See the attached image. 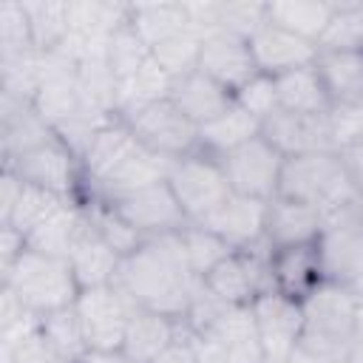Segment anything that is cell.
<instances>
[{"label": "cell", "mask_w": 363, "mask_h": 363, "mask_svg": "<svg viewBox=\"0 0 363 363\" xmlns=\"http://www.w3.org/2000/svg\"><path fill=\"white\" fill-rule=\"evenodd\" d=\"M113 284L139 309H150L182 323L201 278H196L187 264L182 233H162L145 238L139 250L122 258Z\"/></svg>", "instance_id": "1"}, {"label": "cell", "mask_w": 363, "mask_h": 363, "mask_svg": "<svg viewBox=\"0 0 363 363\" xmlns=\"http://www.w3.org/2000/svg\"><path fill=\"white\" fill-rule=\"evenodd\" d=\"M278 196L303 201L315 207L323 218H329L354 207L360 199V187L352 182L335 150H320L284 162Z\"/></svg>", "instance_id": "2"}, {"label": "cell", "mask_w": 363, "mask_h": 363, "mask_svg": "<svg viewBox=\"0 0 363 363\" xmlns=\"http://www.w3.org/2000/svg\"><path fill=\"white\" fill-rule=\"evenodd\" d=\"M0 284L9 286L40 318L48 312L74 306L82 292L68 258L43 255L31 247H26L17 264L6 275H0Z\"/></svg>", "instance_id": "3"}, {"label": "cell", "mask_w": 363, "mask_h": 363, "mask_svg": "<svg viewBox=\"0 0 363 363\" xmlns=\"http://www.w3.org/2000/svg\"><path fill=\"white\" fill-rule=\"evenodd\" d=\"M167 184H170L184 218L193 224H201L204 218H210L233 193L221 162L204 150L176 159L170 164Z\"/></svg>", "instance_id": "4"}, {"label": "cell", "mask_w": 363, "mask_h": 363, "mask_svg": "<svg viewBox=\"0 0 363 363\" xmlns=\"http://www.w3.org/2000/svg\"><path fill=\"white\" fill-rule=\"evenodd\" d=\"M88 349L94 352H113L122 349L130 315L139 309L116 284L108 286H94V289H82L77 303H74Z\"/></svg>", "instance_id": "5"}, {"label": "cell", "mask_w": 363, "mask_h": 363, "mask_svg": "<svg viewBox=\"0 0 363 363\" xmlns=\"http://www.w3.org/2000/svg\"><path fill=\"white\" fill-rule=\"evenodd\" d=\"M255 335L267 363H289L295 346L303 335V306L298 298L284 295L278 289L261 292L252 303Z\"/></svg>", "instance_id": "6"}, {"label": "cell", "mask_w": 363, "mask_h": 363, "mask_svg": "<svg viewBox=\"0 0 363 363\" xmlns=\"http://www.w3.org/2000/svg\"><path fill=\"white\" fill-rule=\"evenodd\" d=\"M128 128L133 130L136 142L164 159H182L199 150V128L170 102H153L130 116H125Z\"/></svg>", "instance_id": "7"}, {"label": "cell", "mask_w": 363, "mask_h": 363, "mask_svg": "<svg viewBox=\"0 0 363 363\" xmlns=\"http://www.w3.org/2000/svg\"><path fill=\"white\" fill-rule=\"evenodd\" d=\"M201 284L230 306H250L261 292L272 289L269 247L261 244V247L238 250L227 255L213 272L201 278Z\"/></svg>", "instance_id": "8"}, {"label": "cell", "mask_w": 363, "mask_h": 363, "mask_svg": "<svg viewBox=\"0 0 363 363\" xmlns=\"http://www.w3.org/2000/svg\"><path fill=\"white\" fill-rule=\"evenodd\" d=\"M224 167V176L230 182V190L238 196L261 199L269 201L278 196L281 187V170H284V156L264 139L255 136L247 145L235 147L233 153L218 159Z\"/></svg>", "instance_id": "9"}, {"label": "cell", "mask_w": 363, "mask_h": 363, "mask_svg": "<svg viewBox=\"0 0 363 363\" xmlns=\"http://www.w3.org/2000/svg\"><path fill=\"white\" fill-rule=\"evenodd\" d=\"M6 167L14 170L26 184H34L68 199L82 196V184H85L82 162L60 136L34 147L31 153L20 156L14 164H6Z\"/></svg>", "instance_id": "10"}, {"label": "cell", "mask_w": 363, "mask_h": 363, "mask_svg": "<svg viewBox=\"0 0 363 363\" xmlns=\"http://www.w3.org/2000/svg\"><path fill=\"white\" fill-rule=\"evenodd\" d=\"M301 306H303V335L332 343H352L357 295L349 286L323 281L301 301Z\"/></svg>", "instance_id": "11"}, {"label": "cell", "mask_w": 363, "mask_h": 363, "mask_svg": "<svg viewBox=\"0 0 363 363\" xmlns=\"http://www.w3.org/2000/svg\"><path fill=\"white\" fill-rule=\"evenodd\" d=\"M105 204V201H102ZM133 230H139L145 238L162 235V233H179L187 218L170 190L167 182L150 184L145 190H136L130 196H122L116 201H108Z\"/></svg>", "instance_id": "12"}, {"label": "cell", "mask_w": 363, "mask_h": 363, "mask_svg": "<svg viewBox=\"0 0 363 363\" xmlns=\"http://www.w3.org/2000/svg\"><path fill=\"white\" fill-rule=\"evenodd\" d=\"M199 71L224 85L227 91H238L247 85L258 71L255 57L250 51V40H241L235 34H227L221 28L204 34L201 40V57H199Z\"/></svg>", "instance_id": "13"}, {"label": "cell", "mask_w": 363, "mask_h": 363, "mask_svg": "<svg viewBox=\"0 0 363 363\" xmlns=\"http://www.w3.org/2000/svg\"><path fill=\"white\" fill-rule=\"evenodd\" d=\"M57 139V130L43 119L34 102L0 94V159L3 167L14 164L34 147Z\"/></svg>", "instance_id": "14"}, {"label": "cell", "mask_w": 363, "mask_h": 363, "mask_svg": "<svg viewBox=\"0 0 363 363\" xmlns=\"http://www.w3.org/2000/svg\"><path fill=\"white\" fill-rule=\"evenodd\" d=\"M77 62L62 57L60 51L43 54V74L40 88L34 94V108L43 113V119L57 130L77 108H79V85H77Z\"/></svg>", "instance_id": "15"}, {"label": "cell", "mask_w": 363, "mask_h": 363, "mask_svg": "<svg viewBox=\"0 0 363 363\" xmlns=\"http://www.w3.org/2000/svg\"><path fill=\"white\" fill-rule=\"evenodd\" d=\"M261 136L284 156H303V153H320V150H335L329 139V125L326 113L320 116H303V113H289L278 111L261 125Z\"/></svg>", "instance_id": "16"}, {"label": "cell", "mask_w": 363, "mask_h": 363, "mask_svg": "<svg viewBox=\"0 0 363 363\" xmlns=\"http://www.w3.org/2000/svg\"><path fill=\"white\" fill-rule=\"evenodd\" d=\"M250 51L255 57L258 71L267 74V77H281V74H289L295 68L312 65L318 60V45L315 43L272 26L269 20H267V26H261L250 37Z\"/></svg>", "instance_id": "17"}, {"label": "cell", "mask_w": 363, "mask_h": 363, "mask_svg": "<svg viewBox=\"0 0 363 363\" xmlns=\"http://www.w3.org/2000/svg\"><path fill=\"white\" fill-rule=\"evenodd\" d=\"M267 204L269 201L230 193V199L201 224L210 227L213 233H218L233 250H252V247L264 244Z\"/></svg>", "instance_id": "18"}, {"label": "cell", "mask_w": 363, "mask_h": 363, "mask_svg": "<svg viewBox=\"0 0 363 363\" xmlns=\"http://www.w3.org/2000/svg\"><path fill=\"white\" fill-rule=\"evenodd\" d=\"M142 145L136 142L133 130L128 128V122H122L119 116L111 119L94 139V145L85 150L82 156V196L96 190L102 182H108Z\"/></svg>", "instance_id": "19"}, {"label": "cell", "mask_w": 363, "mask_h": 363, "mask_svg": "<svg viewBox=\"0 0 363 363\" xmlns=\"http://www.w3.org/2000/svg\"><path fill=\"white\" fill-rule=\"evenodd\" d=\"M323 230V216L295 199L275 196L267 204V230L264 244L269 250L298 247V244H315Z\"/></svg>", "instance_id": "20"}, {"label": "cell", "mask_w": 363, "mask_h": 363, "mask_svg": "<svg viewBox=\"0 0 363 363\" xmlns=\"http://www.w3.org/2000/svg\"><path fill=\"white\" fill-rule=\"evenodd\" d=\"M269 275H272V289L303 301L318 284L326 281L318 241L284 247V250H269Z\"/></svg>", "instance_id": "21"}, {"label": "cell", "mask_w": 363, "mask_h": 363, "mask_svg": "<svg viewBox=\"0 0 363 363\" xmlns=\"http://www.w3.org/2000/svg\"><path fill=\"white\" fill-rule=\"evenodd\" d=\"M91 227V213H88V201L71 199L68 204H62L48 221H43L28 238L26 244L43 255H54V258H68L71 250L77 247V241L85 235V230Z\"/></svg>", "instance_id": "22"}, {"label": "cell", "mask_w": 363, "mask_h": 363, "mask_svg": "<svg viewBox=\"0 0 363 363\" xmlns=\"http://www.w3.org/2000/svg\"><path fill=\"white\" fill-rule=\"evenodd\" d=\"M170 102L196 128H201V125H207L210 119H216L221 111H227L233 105V91H227L224 85H218L216 79H210L207 74H201L196 68L193 74L173 79Z\"/></svg>", "instance_id": "23"}, {"label": "cell", "mask_w": 363, "mask_h": 363, "mask_svg": "<svg viewBox=\"0 0 363 363\" xmlns=\"http://www.w3.org/2000/svg\"><path fill=\"white\" fill-rule=\"evenodd\" d=\"M182 335V323L150 312V309H136L130 315L125 340H122V352L133 360V363H153L167 346H173Z\"/></svg>", "instance_id": "24"}, {"label": "cell", "mask_w": 363, "mask_h": 363, "mask_svg": "<svg viewBox=\"0 0 363 363\" xmlns=\"http://www.w3.org/2000/svg\"><path fill=\"white\" fill-rule=\"evenodd\" d=\"M91 213V210H88ZM68 264L77 275L79 289H94V286H108L116 281L122 255L94 230V224L85 230V235L77 241V247L68 255Z\"/></svg>", "instance_id": "25"}, {"label": "cell", "mask_w": 363, "mask_h": 363, "mask_svg": "<svg viewBox=\"0 0 363 363\" xmlns=\"http://www.w3.org/2000/svg\"><path fill=\"white\" fill-rule=\"evenodd\" d=\"M255 136H261V122L255 116H250L233 99V105L227 111H221L216 119H210L207 125L199 128V150L221 159Z\"/></svg>", "instance_id": "26"}, {"label": "cell", "mask_w": 363, "mask_h": 363, "mask_svg": "<svg viewBox=\"0 0 363 363\" xmlns=\"http://www.w3.org/2000/svg\"><path fill=\"white\" fill-rule=\"evenodd\" d=\"M275 88H278L281 111L303 113V116H320V113H329V108H332V99L320 82L315 62L275 77Z\"/></svg>", "instance_id": "27"}, {"label": "cell", "mask_w": 363, "mask_h": 363, "mask_svg": "<svg viewBox=\"0 0 363 363\" xmlns=\"http://www.w3.org/2000/svg\"><path fill=\"white\" fill-rule=\"evenodd\" d=\"M170 88H173V79L150 54V60L133 77H128L116 85V116L125 119L153 102L170 99Z\"/></svg>", "instance_id": "28"}, {"label": "cell", "mask_w": 363, "mask_h": 363, "mask_svg": "<svg viewBox=\"0 0 363 363\" xmlns=\"http://www.w3.org/2000/svg\"><path fill=\"white\" fill-rule=\"evenodd\" d=\"M315 68L320 74V82L332 105L363 99V54L318 51Z\"/></svg>", "instance_id": "29"}, {"label": "cell", "mask_w": 363, "mask_h": 363, "mask_svg": "<svg viewBox=\"0 0 363 363\" xmlns=\"http://www.w3.org/2000/svg\"><path fill=\"white\" fill-rule=\"evenodd\" d=\"M332 17V3L320 0H272L267 3V20L284 31H292L318 45Z\"/></svg>", "instance_id": "30"}, {"label": "cell", "mask_w": 363, "mask_h": 363, "mask_svg": "<svg viewBox=\"0 0 363 363\" xmlns=\"http://www.w3.org/2000/svg\"><path fill=\"white\" fill-rule=\"evenodd\" d=\"M34 48L37 51H54L68 37L71 28V0H23Z\"/></svg>", "instance_id": "31"}, {"label": "cell", "mask_w": 363, "mask_h": 363, "mask_svg": "<svg viewBox=\"0 0 363 363\" xmlns=\"http://www.w3.org/2000/svg\"><path fill=\"white\" fill-rule=\"evenodd\" d=\"M130 26L150 48L190 28L184 3H130Z\"/></svg>", "instance_id": "32"}, {"label": "cell", "mask_w": 363, "mask_h": 363, "mask_svg": "<svg viewBox=\"0 0 363 363\" xmlns=\"http://www.w3.org/2000/svg\"><path fill=\"white\" fill-rule=\"evenodd\" d=\"M318 51L363 54V3H332V17L323 37L318 40Z\"/></svg>", "instance_id": "33"}, {"label": "cell", "mask_w": 363, "mask_h": 363, "mask_svg": "<svg viewBox=\"0 0 363 363\" xmlns=\"http://www.w3.org/2000/svg\"><path fill=\"white\" fill-rule=\"evenodd\" d=\"M68 201H71L68 196H60V193H51V190H43V187H34V184L23 182V190H20V199H17L14 210H11V216L6 221H0V224H11L20 235L28 238L43 221H48Z\"/></svg>", "instance_id": "34"}, {"label": "cell", "mask_w": 363, "mask_h": 363, "mask_svg": "<svg viewBox=\"0 0 363 363\" xmlns=\"http://www.w3.org/2000/svg\"><path fill=\"white\" fill-rule=\"evenodd\" d=\"M179 233H182V244H184L187 264H190V269L196 272V278H204V275L213 272L227 255L238 252V250H233L218 233H213V230L204 227V224L187 221Z\"/></svg>", "instance_id": "35"}, {"label": "cell", "mask_w": 363, "mask_h": 363, "mask_svg": "<svg viewBox=\"0 0 363 363\" xmlns=\"http://www.w3.org/2000/svg\"><path fill=\"white\" fill-rule=\"evenodd\" d=\"M43 74V51H20V54H0V94L34 102Z\"/></svg>", "instance_id": "36"}, {"label": "cell", "mask_w": 363, "mask_h": 363, "mask_svg": "<svg viewBox=\"0 0 363 363\" xmlns=\"http://www.w3.org/2000/svg\"><path fill=\"white\" fill-rule=\"evenodd\" d=\"M40 332L48 337V343L60 352V357L65 363H79L91 352L88 340H85V332H82V323H79V315H77L74 306L43 315Z\"/></svg>", "instance_id": "37"}, {"label": "cell", "mask_w": 363, "mask_h": 363, "mask_svg": "<svg viewBox=\"0 0 363 363\" xmlns=\"http://www.w3.org/2000/svg\"><path fill=\"white\" fill-rule=\"evenodd\" d=\"M105 60H108V68L113 71L116 82L133 77L147 60H150V45L139 37V31L130 26V20L125 26H119L108 45H105Z\"/></svg>", "instance_id": "38"}, {"label": "cell", "mask_w": 363, "mask_h": 363, "mask_svg": "<svg viewBox=\"0 0 363 363\" xmlns=\"http://www.w3.org/2000/svg\"><path fill=\"white\" fill-rule=\"evenodd\" d=\"M201 40L204 34L196 31V28H184L179 34H173L170 40L159 43L150 48L153 60L167 71L170 79H179V77H187L199 68V57H201Z\"/></svg>", "instance_id": "39"}, {"label": "cell", "mask_w": 363, "mask_h": 363, "mask_svg": "<svg viewBox=\"0 0 363 363\" xmlns=\"http://www.w3.org/2000/svg\"><path fill=\"white\" fill-rule=\"evenodd\" d=\"M88 201V210H91V224H94V230L125 258V255H130L133 250H139V244L145 241V235L139 233V230H133L111 204H102V201H91V199H85Z\"/></svg>", "instance_id": "40"}, {"label": "cell", "mask_w": 363, "mask_h": 363, "mask_svg": "<svg viewBox=\"0 0 363 363\" xmlns=\"http://www.w3.org/2000/svg\"><path fill=\"white\" fill-rule=\"evenodd\" d=\"M326 125H329V139L335 153L363 142V99L332 105L326 113Z\"/></svg>", "instance_id": "41"}, {"label": "cell", "mask_w": 363, "mask_h": 363, "mask_svg": "<svg viewBox=\"0 0 363 363\" xmlns=\"http://www.w3.org/2000/svg\"><path fill=\"white\" fill-rule=\"evenodd\" d=\"M261 26H267V3H218V23L216 28L235 34L241 40H250Z\"/></svg>", "instance_id": "42"}, {"label": "cell", "mask_w": 363, "mask_h": 363, "mask_svg": "<svg viewBox=\"0 0 363 363\" xmlns=\"http://www.w3.org/2000/svg\"><path fill=\"white\" fill-rule=\"evenodd\" d=\"M20 51H34L31 26L23 3L6 0L0 3V54H20Z\"/></svg>", "instance_id": "43"}, {"label": "cell", "mask_w": 363, "mask_h": 363, "mask_svg": "<svg viewBox=\"0 0 363 363\" xmlns=\"http://www.w3.org/2000/svg\"><path fill=\"white\" fill-rule=\"evenodd\" d=\"M233 99H235L250 116H255L261 125H264L272 113L281 111V105H278V88H275V77H267V74H255L247 85H241V88L233 94Z\"/></svg>", "instance_id": "44"}, {"label": "cell", "mask_w": 363, "mask_h": 363, "mask_svg": "<svg viewBox=\"0 0 363 363\" xmlns=\"http://www.w3.org/2000/svg\"><path fill=\"white\" fill-rule=\"evenodd\" d=\"M0 363H65V360L43 332H34L31 337L20 340L11 349L0 346Z\"/></svg>", "instance_id": "45"}, {"label": "cell", "mask_w": 363, "mask_h": 363, "mask_svg": "<svg viewBox=\"0 0 363 363\" xmlns=\"http://www.w3.org/2000/svg\"><path fill=\"white\" fill-rule=\"evenodd\" d=\"M349 343H332L320 337L301 335V343L295 346L289 363H346Z\"/></svg>", "instance_id": "46"}, {"label": "cell", "mask_w": 363, "mask_h": 363, "mask_svg": "<svg viewBox=\"0 0 363 363\" xmlns=\"http://www.w3.org/2000/svg\"><path fill=\"white\" fill-rule=\"evenodd\" d=\"M26 235H20L11 224H0V275H6L17 258L26 252Z\"/></svg>", "instance_id": "47"}, {"label": "cell", "mask_w": 363, "mask_h": 363, "mask_svg": "<svg viewBox=\"0 0 363 363\" xmlns=\"http://www.w3.org/2000/svg\"><path fill=\"white\" fill-rule=\"evenodd\" d=\"M20 190H23V179L14 170L3 167V173H0V221H6L11 216V210L20 199Z\"/></svg>", "instance_id": "48"}, {"label": "cell", "mask_w": 363, "mask_h": 363, "mask_svg": "<svg viewBox=\"0 0 363 363\" xmlns=\"http://www.w3.org/2000/svg\"><path fill=\"white\" fill-rule=\"evenodd\" d=\"M337 156H340V162H343L346 173L352 176V182H354V184L360 187V193H363V142H357V145H352V147L340 150Z\"/></svg>", "instance_id": "49"}, {"label": "cell", "mask_w": 363, "mask_h": 363, "mask_svg": "<svg viewBox=\"0 0 363 363\" xmlns=\"http://www.w3.org/2000/svg\"><path fill=\"white\" fill-rule=\"evenodd\" d=\"M153 363H196V354H193V349H190V343H187V337L184 335H179V340L173 343V346H167Z\"/></svg>", "instance_id": "50"}, {"label": "cell", "mask_w": 363, "mask_h": 363, "mask_svg": "<svg viewBox=\"0 0 363 363\" xmlns=\"http://www.w3.org/2000/svg\"><path fill=\"white\" fill-rule=\"evenodd\" d=\"M79 363H133V360L122 349H113V352H94L91 349Z\"/></svg>", "instance_id": "51"}, {"label": "cell", "mask_w": 363, "mask_h": 363, "mask_svg": "<svg viewBox=\"0 0 363 363\" xmlns=\"http://www.w3.org/2000/svg\"><path fill=\"white\" fill-rule=\"evenodd\" d=\"M352 340H363V298H357V312H354V335Z\"/></svg>", "instance_id": "52"}, {"label": "cell", "mask_w": 363, "mask_h": 363, "mask_svg": "<svg viewBox=\"0 0 363 363\" xmlns=\"http://www.w3.org/2000/svg\"><path fill=\"white\" fill-rule=\"evenodd\" d=\"M357 224L363 230V193H360V201H357Z\"/></svg>", "instance_id": "53"}]
</instances>
